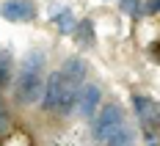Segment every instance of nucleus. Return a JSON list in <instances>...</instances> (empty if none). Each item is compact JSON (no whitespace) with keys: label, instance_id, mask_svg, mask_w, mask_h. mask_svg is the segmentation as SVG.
Listing matches in <instances>:
<instances>
[{"label":"nucleus","instance_id":"39448f33","mask_svg":"<svg viewBox=\"0 0 160 146\" xmlns=\"http://www.w3.org/2000/svg\"><path fill=\"white\" fill-rule=\"evenodd\" d=\"M99 97H102L99 85H94V83H86V85L80 88V94H78V110L86 116V119H94L97 108H99Z\"/></svg>","mask_w":160,"mask_h":146},{"label":"nucleus","instance_id":"9d476101","mask_svg":"<svg viewBox=\"0 0 160 146\" xmlns=\"http://www.w3.org/2000/svg\"><path fill=\"white\" fill-rule=\"evenodd\" d=\"M132 105H135V110H138V116L144 121H149V116L155 113V102L149 97H132Z\"/></svg>","mask_w":160,"mask_h":146},{"label":"nucleus","instance_id":"423d86ee","mask_svg":"<svg viewBox=\"0 0 160 146\" xmlns=\"http://www.w3.org/2000/svg\"><path fill=\"white\" fill-rule=\"evenodd\" d=\"M61 75H64L66 83L83 88V85H86V77H88V66H86L83 58H66L64 66H61Z\"/></svg>","mask_w":160,"mask_h":146},{"label":"nucleus","instance_id":"20e7f679","mask_svg":"<svg viewBox=\"0 0 160 146\" xmlns=\"http://www.w3.org/2000/svg\"><path fill=\"white\" fill-rule=\"evenodd\" d=\"M61 94H64V75L61 72H52L44 77V91H42V108L44 110H58L61 105Z\"/></svg>","mask_w":160,"mask_h":146},{"label":"nucleus","instance_id":"f8f14e48","mask_svg":"<svg viewBox=\"0 0 160 146\" xmlns=\"http://www.w3.org/2000/svg\"><path fill=\"white\" fill-rule=\"evenodd\" d=\"M124 14H141V0H122Z\"/></svg>","mask_w":160,"mask_h":146},{"label":"nucleus","instance_id":"ddd939ff","mask_svg":"<svg viewBox=\"0 0 160 146\" xmlns=\"http://www.w3.org/2000/svg\"><path fill=\"white\" fill-rule=\"evenodd\" d=\"M158 11H160V0H149L144 8H141V14H158Z\"/></svg>","mask_w":160,"mask_h":146},{"label":"nucleus","instance_id":"f257e3e1","mask_svg":"<svg viewBox=\"0 0 160 146\" xmlns=\"http://www.w3.org/2000/svg\"><path fill=\"white\" fill-rule=\"evenodd\" d=\"M44 64L47 55L42 50H33L22 58V69H19V80H17V102L19 105H33L42 102V91H44Z\"/></svg>","mask_w":160,"mask_h":146},{"label":"nucleus","instance_id":"7ed1b4c3","mask_svg":"<svg viewBox=\"0 0 160 146\" xmlns=\"http://www.w3.org/2000/svg\"><path fill=\"white\" fill-rule=\"evenodd\" d=\"M0 17L6 22H31L36 17V6L33 0H6L0 6Z\"/></svg>","mask_w":160,"mask_h":146},{"label":"nucleus","instance_id":"9b49d317","mask_svg":"<svg viewBox=\"0 0 160 146\" xmlns=\"http://www.w3.org/2000/svg\"><path fill=\"white\" fill-rule=\"evenodd\" d=\"M8 77H11V55L0 52V88L8 85Z\"/></svg>","mask_w":160,"mask_h":146},{"label":"nucleus","instance_id":"0eeeda50","mask_svg":"<svg viewBox=\"0 0 160 146\" xmlns=\"http://www.w3.org/2000/svg\"><path fill=\"white\" fill-rule=\"evenodd\" d=\"M72 33H78V44H83V47H94V25H91L88 19L78 22Z\"/></svg>","mask_w":160,"mask_h":146},{"label":"nucleus","instance_id":"f03ea898","mask_svg":"<svg viewBox=\"0 0 160 146\" xmlns=\"http://www.w3.org/2000/svg\"><path fill=\"white\" fill-rule=\"evenodd\" d=\"M124 127V113L119 105H105L99 113L94 116V124H91V135L97 141H108L113 132H119Z\"/></svg>","mask_w":160,"mask_h":146},{"label":"nucleus","instance_id":"4468645a","mask_svg":"<svg viewBox=\"0 0 160 146\" xmlns=\"http://www.w3.org/2000/svg\"><path fill=\"white\" fill-rule=\"evenodd\" d=\"M8 124H11V121H8V113H6V110L0 108V135H6V130H8Z\"/></svg>","mask_w":160,"mask_h":146},{"label":"nucleus","instance_id":"6e6552de","mask_svg":"<svg viewBox=\"0 0 160 146\" xmlns=\"http://www.w3.org/2000/svg\"><path fill=\"white\" fill-rule=\"evenodd\" d=\"M52 19H55V28L64 33V36H66V33H72V31H75V25H78V19H75V14H72L69 8L58 11V14L52 17Z\"/></svg>","mask_w":160,"mask_h":146},{"label":"nucleus","instance_id":"1a4fd4ad","mask_svg":"<svg viewBox=\"0 0 160 146\" xmlns=\"http://www.w3.org/2000/svg\"><path fill=\"white\" fill-rule=\"evenodd\" d=\"M132 138H135V135H132V130L124 124L119 132H113V135L105 141V144H108V146H132Z\"/></svg>","mask_w":160,"mask_h":146}]
</instances>
